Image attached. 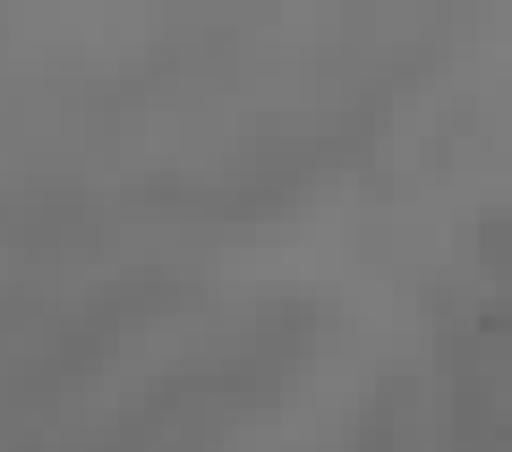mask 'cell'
<instances>
[{
	"mask_svg": "<svg viewBox=\"0 0 512 452\" xmlns=\"http://www.w3.org/2000/svg\"><path fill=\"white\" fill-rule=\"evenodd\" d=\"M444 35H453L444 0H350L308 43V60L282 77V94L239 111L222 145L146 180V205L171 222H197V231H239V222L299 205L376 145L402 94L436 69Z\"/></svg>",
	"mask_w": 512,
	"mask_h": 452,
	"instance_id": "1",
	"label": "cell"
},
{
	"mask_svg": "<svg viewBox=\"0 0 512 452\" xmlns=\"http://www.w3.org/2000/svg\"><path fill=\"white\" fill-rule=\"evenodd\" d=\"M427 444L512 452V214H478L427 290Z\"/></svg>",
	"mask_w": 512,
	"mask_h": 452,
	"instance_id": "3",
	"label": "cell"
},
{
	"mask_svg": "<svg viewBox=\"0 0 512 452\" xmlns=\"http://www.w3.org/2000/svg\"><path fill=\"white\" fill-rule=\"evenodd\" d=\"M316 452H436V444H427V384L410 376V367H402V376H384L359 410L333 418Z\"/></svg>",
	"mask_w": 512,
	"mask_h": 452,
	"instance_id": "4",
	"label": "cell"
},
{
	"mask_svg": "<svg viewBox=\"0 0 512 452\" xmlns=\"http://www.w3.org/2000/svg\"><path fill=\"white\" fill-rule=\"evenodd\" d=\"M180 308H188L180 265L69 273L43 256L26 273H0V435L86 393L137 333L171 325Z\"/></svg>",
	"mask_w": 512,
	"mask_h": 452,
	"instance_id": "2",
	"label": "cell"
}]
</instances>
